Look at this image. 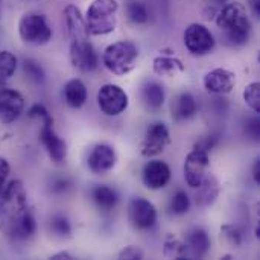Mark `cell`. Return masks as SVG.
<instances>
[{"label":"cell","mask_w":260,"mask_h":260,"mask_svg":"<svg viewBox=\"0 0 260 260\" xmlns=\"http://www.w3.org/2000/svg\"><path fill=\"white\" fill-rule=\"evenodd\" d=\"M0 232L17 242L30 239L37 221L27 204V193L20 180L9 181L0 195Z\"/></svg>","instance_id":"cell-1"},{"label":"cell","mask_w":260,"mask_h":260,"mask_svg":"<svg viewBox=\"0 0 260 260\" xmlns=\"http://www.w3.org/2000/svg\"><path fill=\"white\" fill-rule=\"evenodd\" d=\"M216 26L224 32L225 43L232 47L244 46L251 34V23L242 3H227L216 14Z\"/></svg>","instance_id":"cell-2"},{"label":"cell","mask_w":260,"mask_h":260,"mask_svg":"<svg viewBox=\"0 0 260 260\" xmlns=\"http://www.w3.org/2000/svg\"><path fill=\"white\" fill-rule=\"evenodd\" d=\"M139 49L133 41H116L110 44L102 53V64L105 69L116 75L123 76L133 72L137 66Z\"/></svg>","instance_id":"cell-3"},{"label":"cell","mask_w":260,"mask_h":260,"mask_svg":"<svg viewBox=\"0 0 260 260\" xmlns=\"http://www.w3.org/2000/svg\"><path fill=\"white\" fill-rule=\"evenodd\" d=\"M119 3L116 0H94L85 14V26L88 35H107L116 29V14Z\"/></svg>","instance_id":"cell-4"},{"label":"cell","mask_w":260,"mask_h":260,"mask_svg":"<svg viewBox=\"0 0 260 260\" xmlns=\"http://www.w3.org/2000/svg\"><path fill=\"white\" fill-rule=\"evenodd\" d=\"M18 34L24 43L41 46L47 44L52 38V27L46 17L41 14H24L18 21Z\"/></svg>","instance_id":"cell-5"},{"label":"cell","mask_w":260,"mask_h":260,"mask_svg":"<svg viewBox=\"0 0 260 260\" xmlns=\"http://www.w3.org/2000/svg\"><path fill=\"white\" fill-rule=\"evenodd\" d=\"M69 58L72 66L82 73H91L99 66V55L93 47V44L90 43L88 37L79 40H70Z\"/></svg>","instance_id":"cell-6"},{"label":"cell","mask_w":260,"mask_h":260,"mask_svg":"<svg viewBox=\"0 0 260 260\" xmlns=\"http://www.w3.org/2000/svg\"><path fill=\"white\" fill-rule=\"evenodd\" d=\"M129 104L126 91L116 84H105L98 91V105L105 116L116 117L122 114Z\"/></svg>","instance_id":"cell-7"},{"label":"cell","mask_w":260,"mask_h":260,"mask_svg":"<svg viewBox=\"0 0 260 260\" xmlns=\"http://www.w3.org/2000/svg\"><path fill=\"white\" fill-rule=\"evenodd\" d=\"M183 38L186 49L195 56H204L210 53L216 43L212 30L201 23H192L190 26H187Z\"/></svg>","instance_id":"cell-8"},{"label":"cell","mask_w":260,"mask_h":260,"mask_svg":"<svg viewBox=\"0 0 260 260\" xmlns=\"http://www.w3.org/2000/svg\"><path fill=\"white\" fill-rule=\"evenodd\" d=\"M171 143L169 128L163 122H154L148 126L140 143V154L146 158L157 157L166 151Z\"/></svg>","instance_id":"cell-9"},{"label":"cell","mask_w":260,"mask_h":260,"mask_svg":"<svg viewBox=\"0 0 260 260\" xmlns=\"http://www.w3.org/2000/svg\"><path fill=\"white\" fill-rule=\"evenodd\" d=\"M128 221L136 230H151L157 224V209L149 200L136 197L128 203Z\"/></svg>","instance_id":"cell-10"},{"label":"cell","mask_w":260,"mask_h":260,"mask_svg":"<svg viewBox=\"0 0 260 260\" xmlns=\"http://www.w3.org/2000/svg\"><path fill=\"white\" fill-rule=\"evenodd\" d=\"M210 166V158H209V152L200 148H193V151H190L186 155L184 160V180L187 183L189 187L197 189L201 181L204 180V177L207 175V169Z\"/></svg>","instance_id":"cell-11"},{"label":"cell","mask_w":260,"mask_h":260,"mask_svg":"<svg viewBox=\"0 0 260 260\" xmlns=\"http://www.w3.org/2000/svg\"><path fill=\"white\" fill-rule=\"evenodd\" d=\"M40 140L50 157L52 161L61 163L67 157V145L66 142L55 133L53 129V117L49 114L41 119V129H40Z\"/></svg>","instance_id":"cell-12"},{"label":"cell","mask_w":260,"mask_h":260,"mask_svg":"<svg viewBox=\"0 0 260 260\" xmlns=\"http://www.w3.org/2000/svg\"><path fill=\"white\" fill-rule=\"evenodd\" d=\"M24 110V98L14 88L0 90V123L15 122Z\"/></svg>","instance_id":"cell-13"},{"label":"cell","mask_w":260,"mask_h":260,"mask_svg":"<svg viewBox=\"0 0 260 260\" xmlns=\"http://www.w3.org/2000/svg\"><path fill=\"white\" fill-rule=\"evenodd\" d=\"M171 168L161 160H149L142 169V181L151 190H160L171 181Z\"/></svg>","instance_id":"cell-14"},{"label":"cell","mask_w":260,"mask_h":260,"mask_svg":"<svg viewBox=\"0 0 260 260\" xmlns=\"http://www.w3.org/2000/svg\"><path fill=\"white\" fill-rule=\"evenodd\" d=\"M116 161H117V155L114 148L107 143H99L88 154L87 166L93 174L102 175L110 172L116 166Z\"/></svg>","instance_id":"cell-15"},{"label":"cell","mask_w":260,"mask_h":260,"mask_svg":"<svg viewBox=\"0 0 260 260\" xmlns=\"http://www.w3.org/2000/svg\"><path fill=\"white\" fill-rule=\"evenodd\" d=\"M203 84H204V88L209 93L229 94L235 88L236 78H235V73L232 70L218 67V69H213V70L206 73V76L203 79Z\"/></svg>","instance_id":"cell-16"},{"label":"cell","mask_w":260,"mask_h":260,"mask_svg":"<svg viewBox=\"0 0 260 260\" xmlns=\"http://www.w3.org/2000/svg\"><path fill=\"white\" fill-rule=\"evenodd\" d=\"M210 236L209 233L201 229L195 227L186 233L184 238V245L187 250V257L189 259H203L210 250Z\"/></svg>","instance_id":"cell-17"},{"label":"cell","mask_w":260,"mask_h":260,"mask_svg":"<svg viewBox=\"0 0 260 260\" xmlns=\"http://www.w3.org/2000/svg\"><path fill=\"white\" fill-rule=\"evenodd\" d=\"M140 99L148 111H158L166 101L165 87L155 81H148L142 85Z\"/></svg>","instance_id":"cell-18"},{"label":"cell","mask_w":260,"mask_h":260,"mask_svg":"<svg viewBox=\"0 0 260 260\" xmlns=\"http://www.w3.org/2000/svg\"><path fill=\"white\" fill-rule=\"evenodd\" d=\"M198 113V102L192 93H181L172 102V119L175 122H186Z\"/></svg>","instance_id":"cell-19"},{"label":"cell","mask_w":260,"mask_h":260,"mask_svg":"<svg viewBox=\"0 0 260 260\" xmlns=\"http://www.w3.org/2000/svg\"><path fill=\"white\" fill-rule=\"evenodd\" d=\"M219 192H221L219 181L216 180L215 175L207 174V175L204 177V180L201 181V184L197 187L195 203H197L200 207H209V206H212V204L218 200Z\"/></svg>","instance_id":"cell-20"},{"label":"cell","mask_w":260,"mask_h":260,"mask_svg":"<svg viewBox=\"0 0 260 260\" xmlns=\"http://www.w3.org/2000/svg\"><path fill=\"white\" fill-rule=\"evenodd\" d=\"M64 18H66V24H67L70 40H79V38H87L88 37L85 20H84V17H82L78 6L67 5L64 8Z\"/></svg>","instance_id":"cell-21"},{"label":"cell","mask_w":260,"mask_h":260,"mask_svg":"<svg viewBox=\"0 0 260 260\" xmlns=\"http://www.w3.org/2000/svg\"><path fill=\"white\" fill-rule=\"evenodd\" d=\"M152 70L158 76H166V78H174L178 73H183L186 70L183 61L172 53H161L152 61Z\"/></svg>","instance_id":"cell-22"},{"label":"cell","mask_w":260,"mask_h":260,"mask_svg":"<svg viewBox=\"0 0 260 260\" xmlns=\"http://www.w3.org/2000/svg\"><path fill=\"white\" fill-rule=\"evenodd\" d=\"M62 94H64L66 104L73 110L82 108L85 105L87 99H88V90H87L85 84L81 79H70L64 85Z\"/></svg>","instance_id":"cell-23"},{"label":"cell","mask_w":260,"mask_h":260,"mask_svg":"<svg viewBox=\"0 0 260 260\" xmlns=\"http://www.w3.org/2000/svg\"><path fill=\"white\" fill-rule=\"evenodd\" d=\"M91 200L101 210L110 212L117 206L119 195L113 187L105 184H98L91 189Z\"/></svg>","instance_id":"cell-24"},{"label":"cell","mask_w":260,"mask_h":260,"mask_svg":"<svg viewBox=\"0 0 260 260\" xmlns=\"http://www.w3.org/2000/svg\"><path fill=\"white\" fill-rule=\"evenodd\" d=\"M163 256L166 259H175V260H183L189 259L187 257V250L184 245V241H180L178 238L169 235L165 239V245H163Z\"/></svg>","instance_id":"cell-25"},{"label":"cell","mask_w":260,"mask_h":260,"mask_svg":"<svg viewBox=\"0 0 260 260\" xmlns=\"http://www.w3.org/2000/svg\"><path fill=\"white\" fill-rule=\"evenodd\" d=\"M126 15L134 24H145L149 20V12L145 3L139 0H128L126 2Z\"/></svg>","instance_id":"cell-26"},{"label":"cell","mask_w":260,"mask_h":260,"mask_svg":"<svg viewBox=\"0 0 260 260\" xmlns=\"http://www.w3.org/2000/svg\"><path fill=\"white\" fill-rule=\"evenodd\" d=\"M190 206H192L190 197H189L184 190L175 192V195H174L172 200H171V212H172L175 216H183V215H186V213L190 210Z\"/></svg>","instance_id":"cell-27"},{"label":"cell","mask_w":260,"mask_h":260,"mask_svg":"<svg viewBox=\"0 0 260 260\" xmlns=\"http://www.w3.org/2000/svg\"><path fill=\"white\" fill-rule=\"evenodd\" d=\"M17 56L9 50H0V79L11 78L17 70Z\"/></svg>","instance_id":"cell-28"},{"label":"cell","mask_w":260,"mask_h":260,"mask_svg":"<svg viewBox=\"0 0 260 260\" xmlns=\"http://www.w3.org/2000/svg\"><path fill=\"white\" fill-rule=\"evenodd\" d=\"M244 101L245 104L254 111L260 114V84L259 82H251L244 88Z\"/></svg>","instance_id":"cell-29"},{"label":"cell","mask_w":260,"mask_h":260,"mask_svg":"<svg viewBox=\"0 0 260 260\" xmlns=\"http://www.w3.org/2000/svg\"><path fill=\"white\" fill-rule=\"evenodd\" d=\"M50 230L58 238H70L72 236V225L69 219L62 215H55L50 219Z\"/></svg>","instance_id":"cell-30"},{"label":"cell","mask_w":260,"mask_h":260,"mask_svg":"<svg viewBox=\"0 0 260 260\" xmlns=\"http://www.w3.org/2000/svg\"><path fill=\"white\" fill-rule=\"evenodd\" d=\"M221 242H224L230 247H241L242 235L238 232L236 227H233L230 224H224L221 227Z\"/></svg>","instance_id":"cell-31"},{"label":"cell","mask_w":260,"mask_h":260,"mask_svg":"<svg viewBox=\"0 0 260 260\" xmlns=\"http://www.w3.org/2000/svg\"><path fill=\"white\" fill-rule=\"evenodd\" d=\"M23 69L26 72V75L37 84L44 82V70L41 69V66L38 62H35L34 59H24L23 62Z\"/></svg>","instance_id":"cell-32"},{"label":"cell","mask_w":260,"mask_h":260,"mask_svg":"<svg viewBox=\"0 0 260 260\" xmlns=\"http://www.w3.org/2000/svg\"><path fill=\"white\" fill-rule=\"evenodd\" d=\"M117 257L122 260H142L145 257L143 251L139 248V247H134V245H128L125 247L119 254Z\"/></svg>","instance_id":"cell-33"},{"label":"cell","mask_w":260,"mask_h":260,"mask_svg":"<svg viewBox=\"0 0 260 260\" xmlns=\"http://www.w3.org/2000/svg\"><path fill=\"white\" fill-rule=\"evenodd\" d=\"M9 172H11V166H9L8 160L0 157V189L5 186L6 178L9 177Z\"/></svg>","instance_id":"cell-34"},{"label":"cell","mask_w":260,"mask_h":260,"mask_svg":"<svg viewBox=\"0 0 260 260\" xmlns=\"http://www.w3.org/2000/svg\"><path fill=\"white\" fill-rule=\"evenodd\" d=\"M50 259L52 260H73L75 259V256H73V254H70L69 251H59V253H56V254L50 256Z\"/></svg>","instance_id":"cell-35"},{"label":"cell","mask_w":260,"mask_h":260,"mask_svg":"<svg viewBox=\"0 0 260 260\" xmlns=\"http://www.w3.org/2000/svg\"><path fill=\"white\" fill-rule=\"evenodd\" d=\"M253 178H254V183L260 184V160L257 158L254 161V166H253Z\"/></svg>","instance_id":"cell-36"},{"label":"cell","mask_w":260,"mask_h":260,"mask_svg":"<svg viewBox=\"0 0 260 260\" xmlns=\"http://www.w3.org/2000/svg\"><path fill=\"white\" fill-rule=\"evenodd\" d=\"M250 8L256 17H260V0H250Z\"/></svg>","instance_id":"cell-37"}]
</instances>
